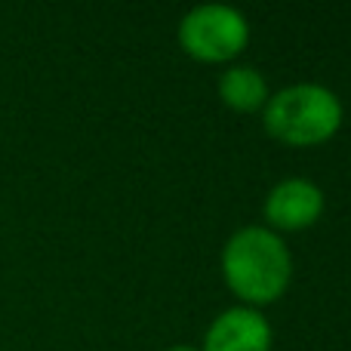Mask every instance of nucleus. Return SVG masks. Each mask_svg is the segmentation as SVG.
Here are the masks:
<instances>
[{"label":"nucleus","instance_id":"obj_1","mask_svg":"<svg viewBox=\"0 0 351 351\" xmlns=\"http://www.w3.org/2000/svg\"><path fill=\"white\" fill-rule=\"evenodd\" d=\"M222 271L228 287L247 302H271L290 284V250L274 231L247 225L225 243Z\"/></svg>","mask_w":351,"mask_h":351},{"label":"nucleus","instance_id":"obj_5","mask_svg":"<svg viewBox=\"0 0 351 351\" xmlns=\"http://www.w3.org/2000/svg\"><path fill=\"white\" fill-rule=\"evenodd\" d=\"M321 213H324V191L315 182L302 179V176L278 182L265 197V216L278 228H305Z\"/></svg>","mask_w":351,"mask_h":351},{"label":"nucleus","instance_id":"obj_4","mask_svg":"<svg viewBox=\"0 0 351 351\" xmlns=\"http://www.w3.org/2000/svg\"><path fill=\"white\" fill-rule=\"evenodd\" d=\"M271 327L256 308H228L210 324L204 351H268Z\"/></svg>","mask_w":351,"mask_h":351},{"label":"nucleus","instance_id":"obj_3","mask_svg":"<svg viewBox=\"0 0 351 351\" xmlns=\"http://www.w3.org/2000/svg\"><path fill=\"white\" fill-rule=\"evenodd\" d=\"M179 40L197 59L222 62L243 49L250 40V25L247 16L228 3H200L179 22Z\"/></svg>","mask_w":351,"mask_h":351},{"label":"nucleus","instance_id":"obj_6","mask_svg":"<svg viewBox=\"0 0 351 351\" xmlns=\"http://www.w3.org/2000/svg\"><path fill=\"white\" fill-rule=\"evenodd\" d=\"M219 96L225 99V105L241 111H253L262 108L268 102V86L256 68L250 65H231L222 71L219 77Z\"/></svg>","mask_w":351,"mask_h":351},{"label":"nucleus","instance_id":"obj_2","mask_svg":"<svg viewBox=\"0 0 351 351\" xmlns=\"http://www.w3.org/2000/svg\"><path fill=\"white\" fill-rule=\"evenodd\" d=\"M262 121L268 133L290 145H315L339 130L342 102L321 84H293L268 96L262 105Z\"/></svg>","mask_w":351,"mask_h":351},{"label":"nucleus","instance_id":"obj_7","mask_svg":"<svg viewBox=\"0 0 351 351\" xmlns=\"http://www.w3.org/2000/svg\"><path fill=\"white\" fill-rule=\"evenodd\" d=\"M167 351H197V348H191V346H173V348H167Z\"/></svg>","mask_w":351,"mask_h":351}]
</instances>
